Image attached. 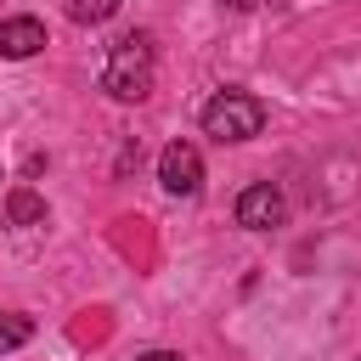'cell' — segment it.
Listing matches in <instances>:
<instances>
[{"mask_svg":"<svg viewBox=\"0 0 361 361\" xmlns=\"http://www.w3.org/2000/svg\"><path fill=\"white\" fill-rule=\"evenodd\" d=\"M158 79V56H152V34H118L107 62H102V90L113 102H147Z\"/></svg>","mask_w":361,"mask_h":361,"instance_id":"6da1fadb","label":"cell"},{"mask_svg":"<svg viewBox=\"0 0 361 361\" xmlns=\"http://www.w3.org/2000/svg\"><path fill=\"white\" fill-rule=\"evenodd\" d=\"M203 130L214 141H254L265 130V102L248 96V90H220L209 107H203Z\"/></svg>","mask_w":361,"mask_h":361,"instance_id":"7a4b0ae2","label":"cell"},{"mask_svg":"<svg viewBox=\"0 0 361 361\" xmlns=\"http://www.w3.org/2000/svg\"><path fill=\"white\" fill-rule=\"evenodd\" d=\"M158 180H164L169 197H192V192L203 186V158H197V147H192V141H169V147L158 152Z\"/></svg>","mask_w":361,"mask_h":361,"instance_id":"3957f363","label":"cell"},{"mask_svg":"<svg viewBox=\"0 0 361 361\" xmlns=\"http://www.w3.org/2000/svg\"><path fill=\"white\" fill-rule=\"evenodd\" d=\"M282 192L271 186V180H254L243 197H237V226H248V231H271V226H282Z\"/></svg>","mask_w":361,"mask_h":361,"instance_id":"277c9868","label":"cell"},{"mask_svg":"<svg viewBox=\"0 0 361 361\" xmlns=\"http://www.w3.org/2000/svg\"><path fill=\"white\" fill-rule=\"evenodd\" d=\"M34 51H45V23L39 17H0V56L23 62Z\"/></svg>","mask_w":361,"mask_h":361,"instance_id":"5b68a950","label":"cell"},{"mask_svg":"<svg viewBox=\"0 0 361 361\" xmlns=\"http://www.w3.org/2000/svg\"><path fill=\"white\" fill-rule=\"evenodd\" d=\"M6 220H11V226H45V197L28 192V186H17V192L6 197Z\"/></svg>","mask_w":361,"mask_h":361,"instance_id":"8992f818","label":"cell"},{"mask_svg":"<svg viewBox=\"0 0 361 361\" xmlns=\"http://www.w3.org/2000/svg\"><path fill=\"white\" fill-rule=\"evenodd\" d=\"M28 338H34V322L17 316V310H0V355H6V350H23Z\"/></svg>","mask_w":361,"mask_h":361,"instance_id":"52a82bcc","label":"cell"},{"mask_svg":"<svg viewBox=\"0 0 361 361\" xmlns=\"http://www.w3.org/2000/svg\"><path fill=\"white\" fill-rule=\"evenodd\" d=\"M62 11H68L73 23H107V17L118 11V0H62Z\"/></svg>","mask_w":361,"mask_h":361,"instance_id":"ba28073f","label":"cell"},{"mask_svg":"<svg viewBox=\"0 0 361 361\" xmlns=\"http://www.w3.org/2000/svg\"><path fill=\"white\" fill-rule=\"evenodd\" d=\"M135 361H180L175 350H147V355H135Z\"/></svg>","mask_w":361,"mask_h":361,"instance_id":"9c48e42d","label":"cell"},{"mask_svg":"<svg viewBox=\"0 0 361 361\" xmlns=\"http://www.w3.org/2000/svg\"><path fill=\"white\" fill-rule=\"evenodd\" d=\"M226 6H231V11H254L259 0H226Z\"/></svg>","mask_w":361,"mask_h":361,"instance_id":"30bf717a","label":"cell"}]
</instances>
